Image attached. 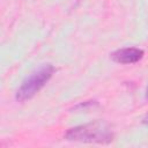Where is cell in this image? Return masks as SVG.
Masks as SVG:
<instances>
[{"label": "cell", "instance_id": "1", "mask_svg": "<svg viewBox=\"0 0 148 148\" xmlns=\"http://www.w3.org/2000/svg\"><path fill=\"white\" fill-rule=\"evenodd\" d=\"M65 139L88 143H109L113 140V133L106 123L96 120L69 128L65 134Z\"/></svg>", "mask_w": 148, "mask_h": 148}, {"label": "cell", "instance_id": "2", "mask_svg": "<svg viewBox=\"0 0 148 148\" xmlns=\"http://www.w3.org/2000/svg\"><path fill=\"white\" fill-rule=\"evenodd\" d=\"M56 68L51 64H44L35 72H32L25 80L22 82L20 88L16 91L15 98L20 102L32 98L52 77Z\"/></svg>", "mask_w": 148, "mask_h": 148}, {"label": "cell", "instance_id": "3", "mask_svg": "<svg viewBox=\"0 0 148 148\" xmlns=\"http://www.w3.org/2000/svg\"><path fill=\"white\" fill-rule=\"evenodd\" d=\"M143 58V51L138 47H125L114 51L111 59L118 64H134Z\"/></svg>", "mask_w": 148, "mask_h": 148}, {"label": "cell", "instance_id": "4", "mask_svg": "<svg viewBox=\"0 0 148 148\" xmlns=\"http://www.w3.org/2000/svg\"><path fill=\"white\" fill-rule=\"evenodd\" d=\"M142 123H143V124H146V125H148V114H146V116H145V118L142 119Z\"/></svg>", "mask_w": 148, "mask_h": 148}, {"label": "cell", "instance_id": "5", "mask_svg": "<svg viewBox=\"0 0 148 148\" xmlns=\"http://www.w3.org/2000/svg\"><path fill=\"white\" fill-rule=\"evenodd\" d=\"M146 98H147V101H148V86H147V88H146Z\"/></svg>", "mask_w": 148, "mask_h": 148}]
</instances>
